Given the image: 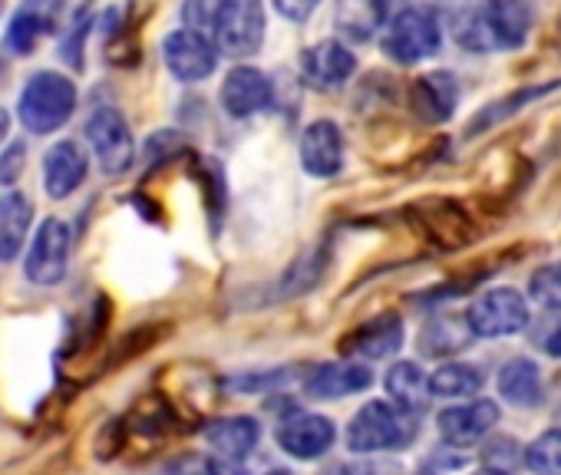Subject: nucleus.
I'll return each mask as SVG.
<instances>
[{"label": "nucleus", "mask_w": 561, "mask_h": 475, "mask_svg": "<svg viewBox=\"0 0 561 475\" xmlns=\"http://www.w3.org/2000/svg\"><path fill=\"white\" fill-rule=\"evenodd\" d=\"M0 11H4V0H0Z\"/></svg>", "instance_id": "nucleus-39"}, {"label": "nucleus", "mask_w": 561, "mask_h": 475, "mask_svg": "<svg viewBox=\"0 0 561 475\" xmlns=\"http://www.w3.org/2000/svg\"><path fill=\"white\" fill-rule=\"evenodd\" d=\"M466 327L472 337H512L528 327V304L515 288H492L479 294L466 314Z\"/></svg>", "instance_id": "nucleus-5"}, {"label": "nucleus", "mask_w": 561, "mask_h": 475, "mask_svg": "<svg viewBox=\"0 0 561 475\" xmlns=\"http://www.w3.org/2000/svg\"><path fill=\"white\" fill-rule=\"evenodd\" d=\"M499 396L518 409H531L541 403V370L528 357H515L499 373Z\"/></svg>", "instance_id": "nucleus-22"}, {"label": "nucleus", "mask_w": 561, "mask_h": 475, "mask_svg": "<svg viewBox=\"0 0 561 475\" xmlns=\"http://www.w3.org/2000/svg\"><path fill=\"white\" fill-rule=\"evenodd\" d=\"M4 73H8V70H4V63H0V80H4Z\"/></svg>", "instance_id": "nucleus-38"}, {"label": "nucleus", "mask_w": 561, "mask_h": 475, "mask_svg": "<svg viewBox=\"0 0 561 475\" xmlns=\"http://www.w3.org/2000/svg\"><path fill=\"white\" fill-rule=\"evenodd\" d=\"M277 445L285 449L288 455L301 459V462H311V459H321L334 439H337V429L328 416L321 413H291L277 422Z\"/></svg>", "instance_id": "nucleus-10"}, {"label": "nucleus", "mask_w": 561, "mask_h": 475, "mask_svg": "<svg viewBox=\"0 0 561 475\" xmlns=\"http://www.w3.org/2000/svg\"><path fill=\"white\" fill-rule=\"evenodd\" d=\"M205 439L215 449V455L221 462H241L254 452L257 439H261V426L251 416H225L205 426Z\"/></svg>", "instance_id": "nucleus-19"}, {"label": "nucleus", "mask_w": 561, "mask_h": 475, "mask_svg": "<svg viewBox=\"0 0 561 475\" xmlns=\"http://www.w3.org/2000/svg\"><path fill=\"white\" fill-rule=\"evenodd\" d=\"M525 465L538 475H561V429L541 432L525 449Z\"/></svg>", "instance_id": "nucleus-27"}, {"label": "nucleus", "mask_w": 561, "mask_h": 475, "mask_svg": "<svg viewBox=\"0 0 561 475\" xmlns=\"http://www.w3.org/2000/svg\"><path fill=\"white\" fill-rule=\"evenodd\" d=\"M387 393L393 396V403H397V409L403 413V416H420L426 406H430V380H426V373L416 367V363H410V360H403V363H393L390 370H387Z\"/></svg>", "instance_id": "nucleus-21"}, {"label": "nucleus", "mask_w": 561, "mask_h": 475, "mask_svg": "<svg viewBox=\"0 0 561 475\" xmlns=\"http://www.w3.org/2000/svg\"><path fill=\"white\" fill-rule=\"evenodd\" d=\"M221 8H225V0H185V4H182L185 31H195V34L211 40L215 27H218V18H221Z\"/></svg>", "instance_id": "nucleus-28"}, {"label": "nucleus", "mask_w": 561, "mask_h": 475, "mask_svg": "<svg viewBox=\"0 0 561 475\" xmlns=\"http://www.w3.org/2000/svg\"><path fill=\"white\" fill-rule=\"evenodd\" d=\"M67 265H70V228L60 218H47L31 242L24 275L37 288H54L67 278Z\"/></svg>", "instance_id": "nucleus-7"}, {"label": "nucleus", "mask_w": 561, "mask_h": 475, "mask_svg": "<svg viewBox=\"0 0 561 475\" xmlns=\"http://www.w3.org/2000/svg\"><path fill=\"white\" fill-rule=\"evenodd\" d=\"M374 383V373L364 363L344 360V363H321L305 380V393L311 399H344L354 393H364Z\"/></svg>", "instance_id": "nucleus-16"}, {"label": "nucleus", "mask_w": 561, "mask_h": 475, "mask_svg": "<svg viewBox=\"0 0 561 475\" xmlns=\"http://www.w3.org/2000/svg\"><path fill=\"white\" fill-rule=\"evenodd\" d=\"M301 165L314 178H334L344 169V136L331 119H318L301 132Z\"/></svg>", "instance_id": "nucleus-12"}, {"label": "nucleus", "mask_w": 561, "mask_h": 475, "mask_svg": "<svg viewBox=\"0 0 561 475\" xmlns=\"http://www.w3.org/2000/svg\"><path fill=\"white\" fill-rule=\"evenodd\" d=\"M380 47L400 67H413V63H423V60L436 57L439 47H443V27H439L436 11H430V8L400 11L387 24Z\"/></svg>", "instance_id": "nucleus-3"}, {"label": "nucleus", "mask_w": 561, "mask_h": 475, "mask_svg": "<svg viewBox=\"0 0 561 475\" xmlns=\"http://www.w3.org/2000/svg\"><path fill=\"white\" fill-rule=\"evenodd\" d=\"M8 129H11V116H8V109H4V106H0V142H4Z\"/></svg>", "instance_id": "nucleus-35"}, {"label": "nucleus", "mask_w": 561, "mask_h": 475, "mask_svg": "<svg viewBox=\"0 0 561 475\" xmlns=\"http://www.w3.org/2000/svg\"><path fill=\"white\" fill-rule=\"evenodd\" d=\"M324 475H370V468H357V465H334Z\"/></svg>", "instance_id": "nucleus-33"}, {"label": "nucleus", "mask_w": 561, "mask_h": 475, "mask_svg": "<svg viewBox=\"0 0 561 475\" xmlns=\"http://www.w3.org/2000/svg\"><path fill=\"white\" fill-rule=\"evenodd\" d=\"M73 113H77V86L70 77L57 70H41L24 83L18 100V116L27 132L50 136L64 129Z\"/></svg>", "instance_id": "nucleus-2"}, {"label": "nucleus", "mask_w": 561, "mask_h": 475, "mask_svg": "<svg viewBox=\"0 0 561 475\" xmlns=\"http://www.w3.org/2000/svg\"><path fill=\"white\" fill-rule=\"evenodd\" d=\"M548 354L561 360V327H558V331H554V334L548 337Z\"/></svg>", "instance_id": "nucleus-34"}, {"label": "nucleus", "mask_w": 561, "mask_h": 475, "mask_svg": "<svg viewBox=\"0 0 561 475\" xmlns=\"http://www.w3.org/2000/svg\"><path fill=\"white\" fill-rule=\"evenodd\" d=\"M44 4H47V18H50V31L67 34L70 27L87 21L93 0H44Z\"/></svg>", "instance_id": "nucleus-29"}, {"label": "nucleus", "mask_w": 561, "mask_h": 475, "mask_svg": "<svg viewBox=\"0 0 561 475\" xmlns=\"http://www.w3.org/2000/svg\"><path fill=\"white\" fill-rule=\"evenodd\" d=\"M87 139L106 175H123L136 162V142L129 123L116 106H96L87 119Z\"/></svg>", "instance_id": "nucleus-6"}, {"label": "nucleus", "mask_w": 561, "mask_h": 475, "mask_svg": "<svg viewBox=\"0 0 561 475\" xmlns=\"http://www.w3.org/2000/svg\"><path fill=\"white\" fill-rule=\"evenodd\" d=\"M44 34H54L50 18H47V4L44 0H27V4L14 14L11 27L4 34V47L14 57H31Z\"/></svg>", "instance_id": "nucleus-24"}, {"label": "nucleus", "mask_w": 561, "mask_h": 475, "mask_svg": "<svg viewBox=\"0 0 561 475\" xmlns=\"http://www.w3.org/2000/svg\"><path fill=\"white\" fill-rule=\"evenodd\" d=\"M499 422V406L492 399H469L439 413V436L449 445H472Z\"/></svg>", "instance_id": "nucleus-14"}, {"label": "nucleus", "mask_w": 561, "mask_h": 475, "mask_svg": "<svg viewBox=\"0 0 561 475\" xmlns=\"http://www.w3.org/2000/svg\"><path fill=\"white\" fill-rule=\"evenodd\" d=\"M476 475H508V472H502V468H492V465H489V468H479Z\"/></svg>", "instance_id": "nucleus-36"}, {"label": "nucleus", "mask_w": 561, "mask_h": 475, "mask_svg": "<svg viewBox=\"0 0 561 475\" xmlns=\"http://www.w3.org/2000/svg\"><path fill=\"white\" fill-rule=\"evenodd\" d=\"M413 426L403 419L400 409H393L383 399H374L367 406L357 409V416L347 426V449L357 455H370V452H387V449H400L413 439Z\"/></svg>", "instance_id": "nucleus-4"}, {"label": "nucleus", "mask_w": 561, "mask_h": 475, "mask_svg": "<svg viewBox=\"0 0 561 475\" xmlns=\"http://www.w3.org/2000/svg\"><path fill=\"white\" fill-rule=\"evenodd\" d=\"M403 347V321L397 314H380L344 337V354L364 360H387Z\"/></svg>", "instance_id": "nucleus-17"}, {"label": "nucleus", "mask_w": 561, "mask_h": 475, "mask_svg": "<svg viewBox=\"0 0 561 475\" xmlns=\"http://www.w3.org/2000/svg\"><path fill=\"white\" fill-rule=\"evenodd\" d=\"M410 103L416 109L420 119L426 123H446L453 119L456 113V103H459V83L453 73L439 70V73H426L413 83L410 90Z\"/></svg>", "instance_id": "nucleus-18"}, {"label": "nucleus", "mask_w": 561, "mask_h": 475, "mask_svg": "<svg viewBox=\"0 0 561 475\" xmlns=\"http://www.w3.org/2000/svg\"><path fill=\"white\" fill-rule=\"evenodd\" d=\"M387 11H390V0H337V31L347 37V40H370L383 21H387Z\"/></svg>", "instance_id": "nucleus-23"}, {"label": "nucleus", "mask_w": 561, "mask_h": 475, "mask_svg": "<svg viewBox=\"0 0 561 475\" xmlns=\"http://www.w3.org/2000/svg\"><path fill=\"white\" fill-rule=\"evenodd\" d=\"M264 475H291V472H285V468H271V472H264Z\"/></svg>", "instance_id": "nucleus-37"}, {"label": "nucleus", "mask_w": 561, "mask_h": 475, "mask_svg": "<svg viewBox=\"0 0 561 475\" xmlns=\"http://www.w3.org/2000/svg\"><path fill=\"white\" fill-rule=\"evenodd\" d=\"M271 106V80L254 67H234L221 83V109L231 119H248Z\"/></svg>", "instance_id": "nucleus-13"}, {"label": "nucleus", "mask_w": 561, "mask_h": 475, "mask_svg": "<svg viewBox=\"0 0 561 475\" xmlns=\"http://www.w3.org/2000/svg\"><path fill=\"white\" fill-rule=\"evenodd\" d=\"M482 390V370L472 363H443L433 376H430V393L443 396V399H462V396H476Z\"/></svg>", "instance_id": "nucleus-25"}, {"label": "nucleus", "mask_w": 561, "mask_h": 475, "mask_svg": "<svg viewBox=\"0 0 561 475\" xmlns=\"http://www.w3.org/2000/svg\"><path fill=\"white\" fill-rule=\"evenodd\" d=\"M31 221H34V201L21 192H4L0 195V265H11L27 234H31Z\"/></svg>", "instance_id": "nucleus-20"}, {"label": "nucleus", "mask_w": 561, "mask_h": 475, "mask_svg": "<svg viewBox=\"0 0 561 475\" xmlns=\"http://www.w3.org/2000/svg\"><path fill=\"white\" fill-rule=\"evenodd\" d=\"M531 298L541 308H551V311L561 308V265H551L531 275Z\"/></svg>", "instance_id": "nucleus-30"}, {"label": "nucleus", "mask_w": 561, "mask_h": 475, "mask_svg": "<svg viewBox=\"0 0 561 475\" xmlns=\"http://www.w3.org/2000/svg\"><path fill=\"white\" fill-rule=\"evenodd\" d=\"M558 86H561V83H548V86H531V90H522V93H512V96H505L502 103H495V106L482 109V113L472 119L469 132L476 136V132H482V129H489V126L502 123L505 116H512V113H515V109H522L525 103H531V100H538V96H545V93H551V90H558Z\"/></svg>", "instance_id": "nucleus-26"}, {"label": "nucleus", "mask_w": 561, "mask_h": 475, "mask_svg": "<svg viewBox=\"0 0 561 475\" xmlns=\"http://www.w3.org/2000/svg\"><path fill=\"white\" fill-rule=\"evenodd\" d=\"M27 165V146L24 142H11L0 155V185H18L21 172Z\"/></svg>", "instance_id": "nucleus-31"}, {"label": "nucleus", "mask_w": 561, "mask_h": 475, "mask_svg": "<svg viewBox=\"0 0 561 475\" xmlns=\"http://www.w3.org/2000/svg\"><path fill=\"white\" fill-rule=\"evenodd\" d=\"M531 34V8L525 0H482L456 18V44L472 54L518 50Z\"/></svg>", "instance_id": "nucleus-1"}, {"label": "nucleus", "mask_w": 561, "mask_h": 475, "mask_svg": "<svg viewBox=\"0 0 561 475\" xmlns=\"http://www.w3.org/2000/svg\"><path fill=\"white\" fill-rule=\"evenodd\" d=\"M162 60L179 83H202L215 73V44L195 31H172L162 40Z\"/></svg>", "instance_id": "nucleus-9"}, {"label": "nucleus", "mask_w": 561, "mask_h": 475, "mask_svg": "<svg viewBox=\"0 0 561 475\" xmlns=\"http://www.w3.org/2000/svg\"><path fill=\"white\" fill-rule=\"evenodd\" d=\"M215 37L221 54L254 57L264 44V0H225Z\"/></svg>", "instance_id": "nucleus-8"}, {"label": "nucleus", "mask_w": 561, "mask_h": 475, "mask_svg": "<svg viewBox=\"0 0 561 475\" xmlns=\"http://www.w3.org/2000/svg\"><path fill=\"white\" fill-rule=\"evenodd\" d=\"M301 73L314 90L334 93L357 73V57L341 40H321L301 57Z\"/></svg>", "instance_id": "nucleus-11"}, {"label": "nucleus", "mask_w": 561, "mask_h": 475, "mask_svg": "<svg viewBox=\"0 0 561 475\" xmlns=\"http://www.w3.org/2000/svg\"><path fill=\"white\" fill-rule=\"evenodd\" d=\"M87 172H90V162H87L83 149L70 139L57 142L44 155V185H47V195L57 201L70 198L87 182Z\"/></svg>", "instance_id": "nucleus-15"}, {"label": "nucleus", "mask_w": 561, "mask_h": 475, "mask_svg": "<svg viewBox=\"0 0 561 475\" xmlns=\"http://www.w3.org/2000/svg\"><path fill=\"white\" fill-rule=\"evenodd\" d=\"M318 4H321V0H274L277 14L285 21H295V24H305L314 14Z\"/></svg>", "instance_id": "nucleus-32"}]
</instances>
